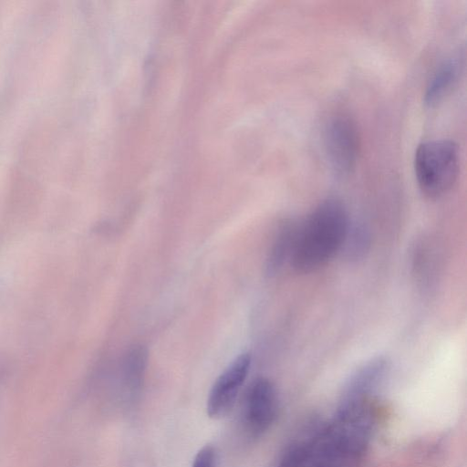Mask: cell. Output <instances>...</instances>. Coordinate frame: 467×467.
Instances as JSON below:
<instances>
[{
  "instance_id": "6da1fadb",
  "label": "cell",
  "mask_w": 467,
  "mask_h": 467,
  "mask_svg": "<svg viewBox=\"0 0 467 467\" xmlns=\"http://www.w3.org/2000/svg\"><path fill=\"white\" fill-rule=\"evenodd\" d=\"M371 401L339 406L329 424H318L304 467H359L375 427Z\"/></svg>"
},
{
  "instance_id": "7a4b0ae2",
  "label": "cell",
  "mask_w": 467,
  "mask_h": 467,
  "mask_svg": "<svg viewBox=\"0 0 467 467\" xmlns=\"http://www.w3.org/2000/svg\"><path fill=\"white\" fill-rule=\"evenodd\" d=\"M350 228L348 212L336 198L322 201L296 224L289 263L299 273H310L342 250Z\"/></svg>"
},
{
  "instance_id": "3957f363",
  "label": "cell",
  "mask_w": 467,
  "mask_h": 467,
  "mask_svg": "<svg viewBox=\"0 0 467 467\" xmlns=\"http://www.w3.org/2000/svg\"><path fill=\"white\" fill-rule=\"evenodd\" d=\"M414 171L418 185L426 196L443 195L451 190L458 176L457 145L450 140L422 142L415 151Z\"/></svg>"
},
{
  "instance_id": "277c9868",
  "label": "cell",
  "mask_w": 467,
  "mask_h": 467,
  "mask_svg": "<svg viewBox=\"0 0 467 467\" xmlns=\"http://www.w3.org/2000/svg\"><path fill=\"white\" fill-rule=\"evenodd\" d=\"M240 424L252 439L264 435L274 424L278 412V397L273 382L254 379L246 389L240 408Z\"/></svg>"
},
{
  "instance_id": "5b68a950",
  "label": "cell",
  "mask_w": 467,
  "mask_h": 467,
  "mask_svg": "<svg viewBox=\"0 0 467 467\" xmlns=\"http://www.w3.org/2000/svg\"><path fill=\"white\" fill-rule=\"evenodd\" d=\"M324 145L333 170L345 175L351 172L359 153V136L354 120L346 114H336L327 122Z\"/></svg>"
},
{
  "instance_id": "8992f818",
  "label": "cell",
  "mask_w": 467,
  "mask_h": 467,
  "mask_svg": "<svg viewBox=\"0 0 467 467\" xmlns=\"http://www.w3.org/2000/svg\"><path fill=\"white\" fill-rule=\"evenodd\" d=\"M251 362V355L243 353L214 380L206 401V412L210 418H222L233 408L249 374Z\"/></svg>"
},
{
  "instance_id": "52a82bcc",
  "label": "cell",
  "mask_w": 467,
  "mask_h": 467,
  "mask_svg": "<svg viewBox=\"0 0 467 467\" xmlns=\"http://www.w3.org/2000/svg\"><path fill=\"white\" fill-rule=\"evenodd\" d=\"M148 349L133 345L122 357L119 368V386L124 402L133 406L140 398L148 367Z\"/></svg>"
},
{
  "instance_id": "ba28073f",
  "label": "cell",
  "mask_w": 467,
  "mask_h": 467,
  "mask_svg": "<svg viewBox=\"0 0 467 467\" xmlns=\"http://www.w3.org/2000/svg\"><path fill=\"white\" fill-rule=\"evenodd\" d=\"M389 368L386 357L378 356L362 365L348 379L342 400H359L372 398Z\"/></svg>"
},
{
  "instance_id": "9c48e42d",
  "label": "cell",
  "mask_w": 467,
  "mask_h": 467,
  "mask_svg": "<svg viewBox=\"0 0 467 467\" xmlns=\"http://www.w3.org/2000/svg\"><path fill=\"white\" fill-rule=\"evenodd\" d=\"M296 229V223L291 221L284 222L278 228L266 257L265 271L267 275H275L286 261L289 262Z\"/></svg>"
},
{
  "instance_id": "30bf717a",
  "label": "cell",
  "mask_w": 467,
  "mask_h": 467,
  "mask_svg": "<svg viewBox=\"0 0 467 467\" xmlns=\"http://www.w3.org/2000/svg\"><path fill=\"white\" fill-rule=\"evenodd\" d=\"M456 59H448L438 67L425 90L424 100L432 105L440 101L452 88L460 73Z\"/></svg>"
},
{
  "instance_id": "8fae6325",
  "label": "cell",
  "mask_w": 467,
  "mask_h": 467,
  "mask_svg": "<svg viewBox=\"0 0 467 467\" xmlns=\"http://www.w3.org/2000/svg\"><path fill=\"white\" fill-rule=\"evenodd\" d=\"M192 467H217V452L213 446L207 444L196 453Z\"/></svg>"
}]
</instances>
